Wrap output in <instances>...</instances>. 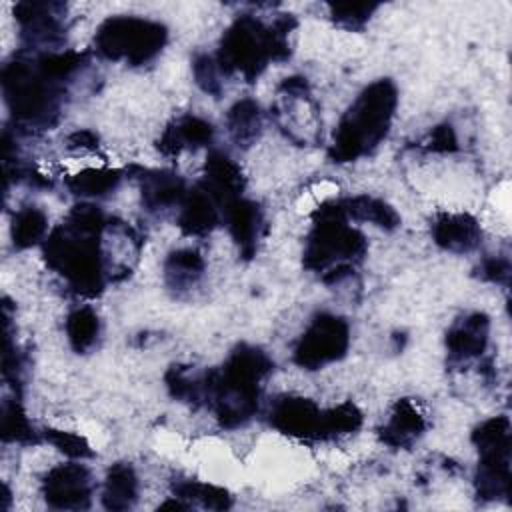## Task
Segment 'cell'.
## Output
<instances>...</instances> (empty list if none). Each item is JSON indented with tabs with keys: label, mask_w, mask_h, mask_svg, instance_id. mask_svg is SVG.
<instances>
[{
	"label": "cell",
	"mask_w": 512,
	"mask_h": 512,
	"mask_svg": "<svg viewBox=\"0 0 512 512\" xmlns=\"http://www.w3.org/2000/svg\"><path fill=\"white\" fill-rule=\"evenodd\" d=\"M66 6L58 2H18L14 18L20 26V36L28 48H58L64 40Z\"/></svg>",
	"instance_id": "8fae6325"
},
{
	"label": "cell",
	"mask_w": 512,
	"mask_h": 512,
	"mask_svg": "<svg viewBox=\"0 0 512 512\" xmlns=\"http://www.w3.org/2000/svg\"><path fill=\"white\" fill-rule=\"evenodd\" d=\"M396 106L398 90L390 78L368 84L340 118L328 158L344 164L370 154L386 138Z\"/></svg>",
	"instance_id": "277c9868"
},
{
	"label": "cell",
	"mask_w": 512,
	"mask_h": 512,
	"mask_svg": "<svg viewBox=\"0 0 512 512\" xmlns=\"http://www.w3.org/2000/svg\"><path fill=\"white\" fill-rule=\"evenodd\" d=\"M2 92L14 120L26 128L48 130L60 118L64 84L46 78L36 60L8 62L2 68Z\"/></svg>",
	"instance_id": "8992f818"
},
{
	"label": "cell",
	"mask_w": 512,
	"mask_h": 512,
	"mask_svg": "<svg viewBox=\"0 0 512 512\" xmlns=\"http://www.w3.org/2000/svg\"><path fill=\"white\" fill-rule=\"evenodd\" d=\"M432 240L448 252H472L482 242V230L474 216L466 212H440L430 224Z\"/></svg>",
	"instance_id": "9a60e30c"
},
{
	"label": "cell",
	"mask_w": 512,
	"mask_h": 512,
	"mask_svg": "<svg viewBox=\"0 0 512 512\" xmlns=\"http://www.w3.org/2000/svg\"><path fill=\"white\" fill-rule=\"evenodd\" d=\"M480 278L492 284H508L510 278V262L508 258H500V256H488L480 262Z\"/></svg>",
	"instance_id": "8d00e7d4"
},
{
	"label": "cell",
	"mask_w": 512,
	"mask_h": 512,
	"mask_svg": "<svg viewBox=\"0 0 512 512\" xmlns=\"http://www.w3.org/2000/svg\"><path fill=\"white\" fill-rule=\"evenodd\" d=\"M102 234L76 230L62 222L44 240V260L68 288L84 298L98 296L106 286Z\"/></svg>",
	"instance_id": "5b68a950"
},
{
	"label": "cell",
	"mask_w": 512,
	"mask_h": 512,
	"mask_svg": "<svg viewBox=\"0 0 512 512\" xmlns=\"http://www.w3.org/2000/svg\"><path fill=\"white\" fill-rule=\"evenodd\" d=\"M94 480L90 470L80 462L58 464L42 480V496L54 510L90 508Z\"/></svg>",
	"instance_id": "30bf717a"
},
{
	"label": "cell",
	"mask_w": 512,
	"mask_h": 512,
	"mask_svg": "<svg viewBox=\"0 0 512 512\" xmlns=\"http://www.w3.org/2000/svg\"><path fill=\"white\" fill-rule=\"evenodd\" d=\"M362 426V412L354 402H342L328 410H322L320 440L352 434Z\"/></svg>",
	"instance_id": "4dcf8cb0"
},
{
	"label": "cell",
	"mask_w": 512,
	"mask_h": 512,
	"mask_svg": "<svg viewBox=\"0 0 512 512\" xmlns=\"http://www.w3.org/2000/svg\"><path fill=\"white\" fill-rule=\"evenodd\" d=\"M174 496L184 502H196L208 510H228L232 506V496L226 488L196 482V480H182L174 484Z\"/></svg>",
	"instance_id": "f546056e"
},
{
	"label": "cell",
	"mask_w": 512,
	"mask_h": 512,
	"mask_svg": "<svg viewBox=\"0 0 512 512\" xmlns=\"http://www.w3.org/2000/svg\"><path fill=\"white\" fill-rule=\"evenodd\" d=\"M366 238L348 224L342 198L326 200L312 214V230L306 238L302 264L322 274L324 284H336L354 272L366 254Z\"/></svg>",
	"instance_id": "3957f363"
},
{
	"label": "cell",
	"mask_w": 512,
	"mask_h": 512,
	"mask_svg": "<svg viewBox=\"0 0 512 512\" xmlns=\"http://www.w3.org/2000/svg\"><path fill=\"white\" fill-rule=\"evenodd\" d=\"M46 232H48V218L36 206H24L12 218L10 234H12V244L18 250L38 244L46 236Z\"/></svg>",
	"instance_id": "83f0119b"
},
{
	"label": "cell",
	"mask_w": 512,
	"mask_h": 512,
	"mask_svg": "<svg viewBox=\"0 0 512 512\" xmlns=\"http://www.w3.org/2000/svg\"><path fill=\"white\" fill-rule=\"evenodd\" d=\"M272 368L274 362L264 350L238 344L220 368L200 374L204 404L214 410L220 426L238 428L258 412L262 380Z\"/></svg>",
	"instance_id": "6da1fadb"
},
{
	"label": "cell",
	"mask_w": 512,
	"mask_h": 512,
	"mask_svg": "<svg viewBox=\"0 0 512 512\" xmlns=\"http://www.w3.org/2000/svg\"><path fill=\"white\" fill-rule=\"evenodd\" d=\"M86 64H88V52H76V50H64V52L50 50V52H42L36 58V66L40 68V72L58 84H64Z\"/></svg>",
	"instance_id": "f1b7e54d"
},
{
	"label": "cell",
	"mask_w": 512,
	"mask_h": 512,
	"mask_svg": "<svg viewBox=\"0 0 512 512\" xmlns=\"http://www.w3.org/2000/svg\"><path fill=\"white\" fill-rule=\"evenodd\" d=\"M70 148H98V134L92 130H76L68 136Z\"/></svg>",
	"instance_id": "74e56055"
},
{
	"label": "cell",
	"mask_w": 512,
	"mask_h": 512,
	"mask_svg": "<svg viewBox=\"0 0 512 512\" xmlns=\"http://www.w3.org/2000/svg\"><path fill=\"white\" fill-rule=\"evenodd\" d=\"M168 40V30L156 20L122 14L106 18L94 34V50L112 62L140 66L156 58Z\"/></svg>",
	"instance_id": "52a82bcc"
},
{
	"label": "cell",
	"mask_w": 512,
	"mask_h": 512,
	"mask_svg": "<svg viewBox=\"0 0 512 512\" xmlns=\"http://www.w3.org/2000/svg\"><path fill=\"white\" fill-rule=\"evenodd\" d=\"M166 388L174 400L188 402V404H204L202 396V378L190 376V370L186 366H170L164 376Z\"/></svg>",
	"instance_id": "1f68e13d"
},
{
	"label": "cell",
	"mask_w": 512,
	"mask_h": 512,
	"mask_svg": "<svg viewBox=\"0 0 512 512\" xmlns=\"http://www.w3.org/2000/svg\"><path fill=\"white\" fill-rule=\"evenodd\" d=\"M100 320L90 306H78L66 316V336L74 352L86 354L98 340Z\"/></svg>",
	"instance_id": "4316f807"
},
{
	"label": "cell",
	"mask_w": 512,
	"mask_h": 512,
	"mask_svg": "<svg viewBox=\"0 0 512 512\" xmlns=\"http://www.w3.org/2000/svg\"><path fill=\"white\" fill-rule=\"evenodd\" d=\"M134 178L140 182V194H142V204L150 212H160L168 210L174 206H180L188 188L184 180L170 172V170H158V168H140L132 166Z\"/></svg>",
	"instance_id": "5bb4252c"
},
{
	"label": "cell",
	"mask_w": 512,
	"mask_h": 512,
	"mask_svg": "<svg viewBox=\"0 0 512 512\" xmlns=\"http://www.w3.org/2000/svg\"><path fill=\"white\" fill-rule=\"evenodd\" d=\"M490 334V318L484 312H470L458 318L446 332L450 362H468L484 354Z\"/></svg>",
	"instance_id": "4fadbf2b"
},
{
	"label": "cell",
	"mask_w": 512,
	"mask_h": 512,
	"mask_svg": "<svg viewBox=\"0 0 512 512\" xmlns=\"http://www.w3.org/2000/svg\"><path fill=\"white\" fill-rule=\"evenodd\" d=\"M350 326L342 316L318 312L294 346L292 360L304 370H320L346 356Z\"/></svg>",
	"instance_id": "9c48e42d"
},
{
	"label": "cell",
	"mask_w": 512,
	"mask_h": 512,
	"mask_svg": "<svg viewBox=\"0 0 512 512\" xmlns=\"http://www.w3.org/2000/svg\"><path fill=\"white\" fill-rule=\"evenodd\" d=\"M424 148L428 152H440V154L458 150V138H456L452 124L446 122V124H438L436 128H432V132L428 134V138L424 142Z\"/></svg>",
	"instance_id": "d590c367"
},
{
	"label": "cell",
	"mask_w": 512,
	"mask_h": 512,
	"mask_svg": "<svg viewBox=\"0 0 512 512\" xmlns=\"http://www.w3.org/2000/svg\"><path fill=\"white\" fill-rule=\"evenodd\" d=\"M426 430L424 414L414 400L402 398L394 404L388 422L380 428V440L390 448H410Z\"/></svg>",
	"instance_id": "ffe728a7"
},
{
	"label": "cell",
	"mask_w": 512,
	"mask_h": 512,
	"mask_svg": "<svg viewBox=\"0 0 512 512\" xmlns=\"http://www.w3.org/2000/svg\"><path fill=\"white\" fill-rule=\"evenodd\" d=\"M472 444L480 460L474 476L476 496L480 500H500L510 496V420L494 416L472 430Z\"/></svg>",
	"instance_id": "ba28073f"
},
{
	"label": "cell",
	"mask_w": 512,
	"mask_h": 512,
	"mask_svg": "<svg viewBox=\"0 0 512 512\" xmlns=\"http://www.w3.org/2000/svg\"><path fill=\"white\" fill-rule=\"evenodd\" d=\"M226 126L236 146H252L262 130V112L258 102L252 98H242L234 102L226 114Z\"/></svg>",
	"instance_id": "603a6c76"
},
{
	"label": "cell",
	"mask_w": 512,
	"mask_h": 512,
	"mask_svg": "<svg viewBox=\"0 0 512 512\" xmlns=\"http://www.w3.org/2000/svg\"><path fill=\"white\" fill-rule=\"evenodd\" d=\"M138 500V476L128 462H116L108 468L102 488V506L106 510H130Z\"/></svg>",
	"instance_id": "44dd1931"
},
{
	"label": "cell",
	"mask_w": 512,
	"mask_h": 512,
	"mask_svg": "<svg viewBox=\"0 0 512 512\" xmlns=\"http://www.w3.org/2000/svg\"><path fill=\"white\" fill-rule=\"evenodd\" d=\"M202 186L210 192V196L216 200L218 208L222 210L224 204L242 196L246 182L240 166L226 152L212 150L208 152V158L204 164Z\"/></svg>",
	"instance_id": "e0dca14e"
},
{
	"label": "cell",
	"mask_w": 512,
	"mask_h": 512,
	"mask_svg": "<svg viewBox=\"0 0 512 512\" xmlns=\"http://www.w3.org/2000/svg\"><path fill=\"white\" fill-rule=\"evenodd\" d=\"M214 138V126L200 118V116H192L186 114L174 122H170L158 142L156 148L160 150V154L168 156V158H176L182 150H196L200 146H208Z\"/></svg>",
	"instance_id": "ac0fdd59"
},
{
	"label": "cell",
	"mask_w": 512,
	"mask_h": 512,
	"mask_svg": "<svg viewBox=\"0 0 512 512\" xmlns=\"http://www.w3.org/2000/svg\"><path fill=\"white\" fill-rule=\"evenodd\" d=\"M330 18L334 24L346 28V30H362L366 22L370 20L372 12L378 8V4H330Z\"/></svg>",
	"instance_id": "836d02e7"
},
{
	"label": "cell",
	"mask_w": 512,
	"mask_h": 512,
	"mask_svg": "<svg viewBox=\"0 0 512 512\" xmlns=\"http://www.w3.org/2000/svg\"><path fill=\"white\" fill-rule=\"evenodd\" d=\"M342 204L348 220L370 222L382 230H396L400 226V214L380 198L360 194L352 198H342Z\"/></svg>",
	"instance_id": "cb8c5ba5"
},
{
	"label": "cell",
	"mask_w": 512,
	"mask_h": 512,
	"mask_svg": "<svg viewBox=\"0 0 512 512\" xmlns=\"http://www.w3.org/2000/svg\"><path fill=\"white\" fill-rule=\"evenodd\" d=\"M204 272V258L196 248H178L164 262V282L170 290L192 288Z\"/></svg>",
	"instance_id": "7402d4cb"
},
{
	"label": "cell",
	"mask_w": 512,
	"mask_h": 512,
	"mask_svg": "<svg viewBox=\"0 0 512 512\" xmlns=\"http://www.w3.org/2000/svg\"><path fill=\"white\" fill-rule=\"evenodd\" d=\"M122 172L116 168H84L66 178V186L72 194L82 198H102L118 188Z\"/></svg>",
	"instance_id": "d4e9b609"
},
{
	"label": "cell",
	"mask_w": 512,
	"mask_h": 512,
	"mask_svg": "<svg viewBox=\"0 0 512 512\" xmlns=\"http://www.w3.org/2000/svg\"><path fill=\"white\" fill-rule=\"evenodd\" d=\"M192 74L196 84L210 96L218 98L222 92V72L216 64V58L210 54H198L192 60Z\"/></svg>",
	"instance_id": "e575fe53"
},
{
	"label": "cell",
	"mask_w": 512,
	"mask_h": 512,
	"mask_svg": "<svg viewBox=\"0 0 512 512\" xmlns=\"http://www.w3.org/2000/svg\"><path fill=\"white\" fill-rule=\"evenodd\" d=\"M178 208H180L178 228L186 236H206L222 220L216 200L210 196V192L202 184L188 190Z\"/></svg>",
	"instance_id": "d6986e66"
},
{
	"label": "cell",
	"mask_w": 512,
	"mask_h": 512,
	"mask_svg": "<svg viewBox=\"0 0 512 512\" xmlns=\"http://www.w3.org/2000/svg\"><path fill=\"white\" fill-rule=\"evenodd\" d=\"M42 438L52 444L58 452H62L64 456L72 458V460H84V458H92L94 450L90 448L88 440L76 432H68V430H56V428H44L42 430Z\"/></svg>",
	"instance_id": "d6a6232c"
},
{
	"label": "cell",
	"mask_w": 512,
	"mask_h": 512,
	"mask_svg": "<svg viewBox=\"0 0 512 512\" xmlns=\"http://www.w3.org/2000/svg\"><path fill=\"white\" fill-rule=\"evenodd\" d=\"M0 434L4 442H18V444H36L40 442V434L30 424L20 398L4 400L2 416H0Z\"/></svg>",
	"instance_id": "484cf974"
},
{
	"label": "cell",
	"mask_w": 512,
	"mask_h": 512,
	"mask_svg": "<svg viewBox=\"0 0 512 512\" xmlns=\"http://www.w3.org/2000/svg\"><path fill=\"white\" fill-rule=\"evenodd\" d=\"M294 26L292 14H282L272 26H266L252 14L238 16L224 32L216 54L222 76L242 74L246 82H254L268 62L288 60V34Z\"/></svg>",
	"instance_id": "7a4b0ae2"
},
{
	"label": "cell",
	"mask_w": 512,
	"mask_h": 512,
	"mask_svg": "<svg viewBox=\"0 0 512 512\" xmlns=\"http://www.w3.org/2000/svg\"><path fill=\"white\" fill-rule=\"evenodd\" d=\"M320 418L318 404L304 396H282L270 410V424L298 440H320Z\"/></svg>",
	"instance_id": "7c38bea8"
},
{
	"label": "cell",
	"mask_w": 512,
	"mask_h": 512,
	"mask_svg": "<svg viewBox=\"0 0 512 512\" xmlns=\"http://www.w3.org/2000/svg\"><path fill=\"white\" fill-rule=\"evenodd\" d=\"M222 218L230 230L232 240L236 242L240 256L250 260L256 254V244L260 238V226L264 222L262 210L254 200L234 198L222 206Z\"/></svg>",
	"instance_id": "2e32d148"
}]
</instances>
